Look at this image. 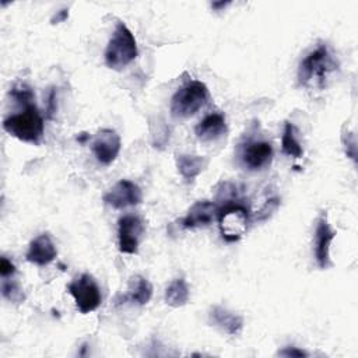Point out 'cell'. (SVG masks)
I'll list each match as a JSON object with an SVG mask.
<instances>
[{"mask_svg":"<svg viewBox=\"0 0 358 358\" xmlns=\"http://www.w3.org/2000/svg\"><path fill=\"white\" fill-rule=\"evenodd\" d=\"M3 129L20 141L39 144L43 136V117L35 103H31L24 106V110L6 117Z\"/></svg>","mask_w":358,"mask_h":358,"instance_id":"6da1fadb","label":"cell"},{"mask_svg":"<svg viewBox=\"0 0 358 358\" xmlns=\"http://www.w3.org/2000/svg\"><path fill=\"white\" fill-rule=\"evenodd\" d=\"M144 234V224L137 215H123L117 225L119 250L126 255H136Z\"/></svg>","mask_w":358,"mask_h":358,"instance_id":"9c48e42d","label":"cell"},{"mask_svg":"<svg viewBox=\"0 0 358 358\" xmlns=\"http://www.w3.org/2000/svg\"><path fill=\"white\" fill-rule=\"evenodd\" d=\"M273 159V147L268 141L250 140L242 145L241 161L249 171H260L270 165Z\"/></svg>","mask_w":358,"mask_h":358,"instance_id":"8fae6325","label":"cell"},{"mask_svg":"<svg viewBox=\"0 0 358 358\" xmlns=\"http://www.w3.org/2000/svg\"><path fill=\"white\" fill-rule=\"evenodd\" d=\"M281 150L285 155L292 158H301L303 155V148L296 137V129L291 122H287L284 126L281 137Z\"/></svg>","mask_w":358,"mask_h":358,"instance_id":"d6986e66","label":"cell"},{"mask_svg":"<svg viewBox=\"0 0 358 358\" xmlns=\"http://www.w3.org/2000/svg\"><path fill=\"white\" fill-rule=\"evenodd\" d=\"M336 236V231L330 227L327 214L323 211L320 217L316 221V228H315V236H313V253H315V260L316 264L322 268L326 270L331 262H330V245Z\"/></svg>","mask_w":358,"mask_h":358,"instance_id":"52a82bcc","label":"cell"},{"mask_svg":"<svg viewBox=\"0 0 358 358\" xmlns=\"http://www.w3.org/2000/svg\"><path fill=\"white\" fill-rule=\"evenodd\" d=\"M217 220L222 238L228 242H235L239 241L248 231L249 213L246 207L234 201L220 207Z\"/></svg>","mask_w":358,"mask_h":358,"instance_id":"5b68a950","label":"cell"},{"mask_svg":"<svg viewBox=\"0 0 358 358\" xmlns=\"http://www.w3.org/2000/svg\"><path fill=\"white\" fill-rule=\"evenodd\" d=\"M67 291L74 298L77 309L84 315L94 312L101 305V289L94 277L87 273L74 278L67 285Z\"/></svg>","mask_w":358,"mask_h":358,"instance_id":"8992f818","label":"cell"},{"mask_svg":"<svg viewBox=\"0 0 358 358\" xmlns=\"http://www.w3.org/2000/svg\"><path fill=\"white\" fill-rule=\"evenodd\" d=\"M57 256V249L48 232L34 238L27 250V260L36 266H46Z\"/></svg>","mask_w":358,"mask_h":358,"instance_id":"4fadbf2b","label":"cell"},{"mask_svg":"<svg viewBox=\"0 0 358 358\" xmlns=\"http://www.w3.org/2000/svg\"><path fill=\"white\" fill-rule=\"evenodd\" d=\"M151 296H152L151 282L145 277L136 274V275L130 277L129 285H127V292L122 296L120 303L131 302L136 305H145L150 302Z\"/></svg>","mask_w":358,"mask_h":358,"instance_id":"2e32d148","label":"cell"},{"mask_svg":"<svg viewBox=\"0 0 358 358\" xmlns=\"http://www.w3.org/2000/svg\"><path fill=\"white\" fill-rule=\"evenodd\" d=\"M343 144L345 148V154L348 158H351L354 162L357 161V145H355V137L352 133L343 134Z\"/></svg>","mask_w":358,"mask_h":358,"instance_id":"603a6c76","label":"cell"},{"mask_svg":"<svg viewBox=\"0 0 358 358\" xmlns=\"http://www.w3.org/2000/svg\"><path fill=\"white\" fill-rule=\"evenodd\" d=\"M220 207L208 200L196 201L186 213V215L180 220V225L183 228H199L210 225L218 215Z\"/></svg>","mask_w":358,"mask_h":358,"instance_id":"7c38bea8","label":"cell"},{"mask_svg":"<svg viewBox=\"0 0 358 358\" xmlns=\"http://www.w3.org/2000/svg\"><path fill=\"white\" fill-rule=\"evenodd\" d=\"M102 199L105 204L120 210L140 204L143 200V193L138 185L134 182L129 179H120L103 194Z\"/></svg>","mask_w":358,"mask_h":358,"instance_id":"ba28073f","label":"cell"},{"mask_svg":"<svg viewBox=\"0 0 358 358\" xmlns=\"http://www.w3.org/2000/svg\"><path fill=\"white\" fill-rule=\"evenodd\" d=\"M56 98V95H55V91H50V94H49V98H48V108H46V110H48V117H52V113H55V110H56V105H55V99Z\"/></svg>","mask_w":358,"mask_h":358,"instance_id":"4316f807","label":"cell"},{"mask_svg":"<svg viewBox=\"0 0 358 358\" xmlns=\"http://www.w3.org/2000/svg\"><path fill=\"white\" fill-rule=\"evenodd\" d=\"M138 55L137 42L126 24L119 21L105 49V64L112 70H123Z\"/></svg>","mask_w":358,"mask_h":358,"instance_id":"7a4b0ae2","label":"cell"},{"mask_svg":"<svg viewBox=\"0 0 358 358\" xmlns=\"http://www.w3.org/2000/svg\"><path fill=\"white\" fill-rule=\"evenodd\" d=\"M227 122L225 116L220 112H213L204 116L199 124L194 127L196 137L201 141H215L225 136L227 133Z\"/></svg>","mask_w":358,"mask_h":358,"instance_id":"9a60e30c","label":"cell"},{"mask_svg":"<svg viewBox=\"0 0 358 358\" xmlns=\"http://www.w3.org/2000/svg\"><path fill=\"white\" fill-rule=\"evenodd\" d=\"M14 274H15V266L6 256H3L0 259V275H1V278H8Z\"/></svg>","mask_w":358,"mask_h":358,"instance_id":"cb8c5ba5","label":"cell"},{"mask_svg":"<svg viewBox=\"0 0 358 358\" xmlns=\"http://www.w3.org/2000/svg\"><path fill=\"white\" fill-rule=\"evenodd\" d=\"M336 69V62L326 45H319L308 53L298 69V81L301 85L323 87L327 76Z\"/></svg>","mask_w":358,"mask_h":358,"instance_id":"3957f363","label":"cell"},{"mask_svg":"<svg viewBox=\"0 0 358 358\" xmlns=\"http://www.w3.org/2000/svg\"><path fill=\"white\" fill-rule=\"evenodd\" d=\"M88 137H90L88 134H85V133H80V134H78V137H77V140H78L80 143H84Z\"/></svg>","mask_w":358,"mask_h":358,"instance_id":"f1b7e54d","label":"cell"},{"mask_svg":"<svg viewBox=\"0 0 358 358\" xmlns=\"http://www.w3.org/2000/svg\"><path fill=\"white\" fill-rule=\"evenodd\" d=\"M10 95L21 105L27 106V105H31L34 103V99H35V95L32 92V90L25 85V84H18V85H14L10 91Z\"/></svg>","mask_w":358,"mask_h":358,"instance_id":"44dd1931","label":"cell"},{"mask_svg":"<svg viewBox=\"0 0 358 358\" xmlns=\"http://www.w3.org/2000/svg\"><path fill=\"white\" fill-rule=\"evenodd\" d=\"M122 141L112 129H101L92 138L91 150L96 161L102 165H110L119 155Z\"/></svg>","mask_w":358,"mask_h":358,"instance_id":"30bf717a","label":"cell"},{"mask_svg":"<svg viewBox=\"0 0 358 358\" xmlns=\"http://www.w3.org/2000/svg\"><path fill=\"white\" fill-rule=\"evenodd\" d=\"M1 294L10 302H17V303L22 302L25 298L21 288L18 287V284L8 278H3V281H1Z\"/></svg>","mask_w":358,"mask_h":358,"instance_id":"ffe728a7","label":"cell"},{"mask_svg":"<svg viewBox=\"0 0 358 358\" xmlns=\"http://www.w3.org/2000/svg\"><path fill=\"white\" fill-rule=\"evenodd\" d=\"M208 322L228 336H238L243 329V317L241 315L218 305L210 309Z\"/></svg>","mask_w":358,"mask_h":358,"instance_id":"5bb4252c","label":"cell"},{"mask_svg":"<svg viewBox=\"0 0 358 358\" xmlns=\"http://www.w3.org/2000/svg\"><path fill=\"white\" fill-rule=\"evenodd\" d=\"M228 4H229V1H220V3H217V1H215V3H213V4H211V7H213V8H215V10H220V8H224V7H225V6H228Z\"/></svg>","mask_w":358,"mask_h":358,"instance_id":"83f0119b","label":"cell"},{"mask_svg":"<svg viewBox=\"0 0 358 358\" xmlns=\"http://www.w3.org/2000/svg\"><path fill=\"white\" fill-rule=\"evenodd\" d=\"M67 18H69V8H62V10H59V11L52 17L50 22H52V24H59V22L66 21Z\"/></svg>","mask_w":358,"mask_h":358,"instance_id":"484cf974","label":"cell"},{"mask_svg":"<svg viewBox=\"0 0 358 358\" xmlns=\"http://www.w3.org/2000/svg\"><path fill=\"white\" fill-rule=\"evenodd\" d=\"M208 88L204 83L193 80L179 88L171 99V113L176 119L193 116L208 101Z\"/></svg>","mask_w":358,"mask_h":358,"instance_id":"277c9868","label":"cell"},{"mask_svg":"<svg viewBox=\"0 0 358 358\" xmlns=\"http://www.w3.org/2000/svg\"><path fill=\"white\" fill-rule=\"evenodd\" d=\"M278 206H280V199H278L277 196L267 197V199L263 201V204L255 211L256 220H259V221L267 220V218L277 210Z\"/></svg>","mask_w":358,"mask_h":358,"instance_id":"7402d4cb","label":"cell"},{"mask_svg":"<svg viewBox=\"0 0 358 358\" xmlns=\"http://www.w3.org/2000/svg\"><path fill=\"white\" fill-rule=\"evenodd\" d=\"M206 166H207V159L201 155L180 154L176 157L178 172L186 182H192L194 178H197L204 171Z\"/></svg>","mask_w":358,"mask_h":358,"instance_id":"e0dca14e","label":"cell"},{"mask_svg":"<svg viewBox=\"0 0 358 358\" xmlns=\"http://www.w3.org/2000/svg\"><path fill=\"white\" fill-rule=\"evenodd\" d=\"M189 287L185 278L173 280L165 289V302L172 308H180L189 301Z\"/></svg>","mask_w":358,"mask_h":358,"instance_id":"ac0fdd59","label":"cell"},{"mask_svg":"<svg viewBox=\"0 0 358 358\" xmlns=\"http://www.w3.org/2000/svg\"><path fill=\"white\" fill-rule=\"evenodd\" d=\"M278 355L282 357H308V352L298 348V347H285L278 352Z\"/></svg>","mask_w":358,"mask_h":358,"instance_id":"d4e9b609","label":"cell"}]
</instances>
